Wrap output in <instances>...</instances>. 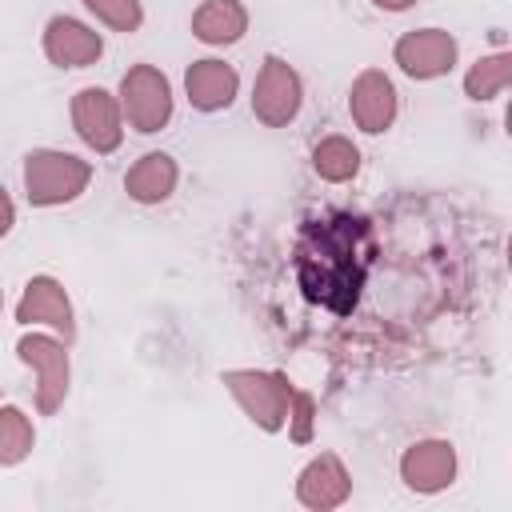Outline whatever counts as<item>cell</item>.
<instances>
[{"mask_svg": "<svg viewBox=\"0 0 512 512\" xmlns=\"http://www.w3.org/2000/svg\"><path fill=\"white\" fill-rule=\"evenodd\" d=\"M92 164L64 148H32L24 156V196L32 208H60L88 192Z\"/></svg>", "mask_w": 512, "mask_h": 512, "instance_id": "1", "label": "cell"}, {"mask_svg": "<svg viewBox=\"0 0 512 512\" xmlns=\"http://www.w3.org/2000/svg\"><path fill=\"white\" fill-rule=\"evenodd\" d=\"M228 396L244 408V416L260 432H280L288 424V404H292V380L284 372H260V368H228L220 376Z\"/></svg>", "mask_w": 512, "mask_h": 512, "instance_id": "2", "label": "cell"}, {"mask_svg": "<svg viewBox=\"0 0 512 512\" xmlns=\"http://www.w3.org/2000/svg\"><path fill=\"white\" fill-rule=\"evenodd\" d=\"M120 112H124V124L140 136H152L160 128H168L172 120V84L168 76L156 68V64H132L124 76H120Z\"/></svg>", "mask_w": 512, "mask_h": 512, "instance_id": "3", "label": "cell"}, {"mask_svg": "<svg viewBox=\"0 0 512 512\" xmlns=\"http://www.w3.org/2000/svg\"><path fill=\"white\" fill-rule=\"evenodd\" d=\"M16 356L36 372V412L52 416L60 412L68 384H72V364L64 352L60 336H44V332H28L16 340Z\"/></svg>", "mask_w": 512, "mask_h": 512, "instance_id": "4", "label": "cell"}, {"mask_svg": "<svg viewBox=\"0 0 512 512\" xmlns=\"http://www.w3.org/2000/svg\"><path fill=\"white\" fill-rule=\"evenodd\" d=\"M300 104H304L300 72L280 56H264L256 84H252V116L264 128H288L300 116Z\"/></svg>", "mask_w": 512, "mask_h": 512, "instance_id": "5", "label": "cell"}, {"mask_svg": "<svg viewBox=\"0 0 512 512\" xmlns=\"http://www.w3.org/2000/svg\"><path fill=\"white\" fill-rule=\"evenodd\" d=\"M68 112H72V132L96 156H108V152H116L124 144V112H120V100L108 88L88 84V88L72 92V108Z\"/></svg>", "mask_w": 512, "mask_h": 512, "instance_id": "6", "label": "cell"}, {"mask_svg": "<svg viewBox=\"0 0 512 512\" xmlns=\"http://www.w3.org/2000/svg\"><path fill=\"white\" fill-rule=\"evenodd\" d=\"M460 44L448 28H412L392 44V64L408 80H440L456 68Z\"/></svg>", "mask_w": 512, "mask_h": 512, "instance_id": "7", "label": "cell"}, {"mask_svg": "<svg viewBox=\"0 0 512 512\" xmlns=\"http://www.w3.org/2000/svg\"><path fill=\"white\" fill-rule=\"evenodd\" d=\"M456 472H460L456 448L448 440H440V436L416 440L400 456V480L416 496H440V492H448L456 484Z\"/></svg>", "mask_w": 512, "mask_h": 512, "instance_id": "8", "label": "cell"}, {"mask_svg": "<svg viewBox=\"0 0 512 512\" xmlns=\"http://www.w3.org/2000/svg\"><path fill=\"white\" fill-rule=\"evenodd\" d=\"M348 116L368 136L388 132L400 116V92H396L392 76L380 68H364L348 88Z\"/></svg>", "mask_w": 512, "mask_h": 512, "instance_id": "9", "label": "cell"}, {"mask_svg": "<svg viewBox=\"0 0 512 512\" xmlns=\"http://www.w3.org/2000/svg\"><path fill=\"white\" fill-rule=\"evenodd\" d=\"M16 324H44L64 344L76 340V312L56 276H32L16 300Z\"/></svg>", "mask_w": 512, "mask_h": 512, "instance_id": "10", "label": "cell"}, {"mask_svg": "<svg viewBox=\"0 0 512 512\" xmlns=\"http://www.w3.org/2000/svg\"><path fill=\"white\" fill-rule=\"evenodd\" d=\"M40 48L56 68H92L104 56V36L92 24L56 12L40 32Z\"/></svg>", "mask_w": 512, "mask_h": 512, "instance_id": "11", "label": "cell"}, {"mask_svg": "<svg viewBox=\"0 0 512 512\" xmlns=\"http://www.w3.org/2000/svg\"><path fill=\"white\" fill-rule=\"evenodd\" d=\"M348 496H352V472L344 468V460L336 452L312 456L296 476V500L312 512H332V508L348 504Z\"/></svg>", "mask_w": 512, "mask_h": 512, "instance_id": "12", "label": "cell"}, {"mask_svg": "<svg viewBox=\"0 0 512 512\" xmlns=\"http://www.w3.org/2000/svg\"><path fill=\"white\" fill-rule=\"evenodd\" d=\"M240 92V72L216 56H204V60H192L188 72H184V96L196 112L212 116V112H224L232 108Z\"/></svg>", "mask_w": 512, "mask_h": 512, "instance_id": "13", "label": "cell"}, {"mask_svg": "<svg viewBox=\"0 0 512 512\" xmlns=\"http://www.w3.org/2000/svg\"><path fill=\"white\" fill-rule=\"evenodd\" d=\"M180 168L168 152H144L128 172H124V192L136 204H164L176 192Z\"/></svg>", "mask_w": 512, "mask_h": 512, "instance_id": "14", "label": "cell"}, {"mask_svg": "<svg viewBox=\"0 0 512 512\" xmlns=\"http://www.w3.org/2000/svg\"><path fill=\"white\" fill-rule=\"evenodd\" d=\"M248 32V8L240 0H204L192 12V36L208 48H228L244 40Z\"/></svg>", "mask_w": 512, "mask_h": 512, "instance_id": "15", "label": "cell"}, {"mask_svg": "<svg viewBox=\"0 0 512 512\" xmlns=\"http://www.w3.org/2000/svg\"><path fill=\"white\" fill-rule=\"evenodd\" d=\"M312 172L328 184H348L360 172V148L340 132L320 136L316 148H312Z\"/></svg>", "mask_w": 512, "mask_h": 512, "instance_id": "16", "label": "cell"}, {"mask_svg": "<svg viewBox=\"0 0 512 512\" xmlns=\"http://www.w3.org/2000/svg\"><path fill=\"white\" fill-rule=\"evenodd\" d=\"M508 84H512V56L508 52H488L464 72V96L476 104L496 100Z\"/></svg>", "mask_w": 512, "mask_h": 512, "instance_id": "17", "label": "cell"}, {"mask_svg": "<svg viewBox=\"0 0 512 512\" xmlns=\"http://www.w3.org/2000/svg\"><path fill=\"white\" fill-rule=\"evenodd\" d=\"M36 448V428L28 420L24 408L16 404H4L0 408V468H16L32 456Z\"/></svg>", "mask_w": 512, "mask_h": 512, "instance_id": "18", "label": "cell"}, {"mask_svg": "<svg viewBox=\"0 0 512 512\" xmlns=\"http://www.w3.org/2000/svg\"><path fill=\"white\" fill-rule=\"evenodd\" d=\"M80 4L112 32H140V24H144L140 0H80Z\"/></svg>", "mask_w": 512, "mask_h": 512, "instance_id": "19", "label": "cell"}, {"mask_svg": "<svg viewBox=\"0 0 512 512\" xmlns=\"http://www.w3.org/2000/svg\"><path fill=\"white\" fill-rule=\"evenodd\" d=\"M312 420H316V396L292 388V404H288V436L296 444H308L312 440Z\"/></svg>", "mask_w": 512, "mask_h": 512, "instance_id": "20", "label": "cell"}, {"mask_svg": "<svg viewBox=\"0 0 512 512\" xmlns=\"http://www.w3.org/2000/svg\"><path fill=\"white\" fill-rule=\"evenodd\" d=\"M12 224H16V204H12V196H8V188L0 184V240L12 232Z\"/></svg>", "mask_w": 512, "mask_h": 512, "instance_id": "21", "label": "cell"}, {"mask_svg": "<svg viewBox=\"0 0 512 512\" xmlns=\"http://www.w3.org/2000/svg\"><path fill=\"white\" fill-rule=\"evenodd\" d=\"M380 12H408L412 4H420V0H372Z\"/></svg>", "mask_w": 512, "mask_h": 512, "instance_id": "22", "label": "cell"}, {"mask_svg": "<svg viewBox=\"0 0 512 512\" xmlns=\"http://www.w3.org/2000/svg\"><path fill=\"white\" fill-rule=\"evenodd\" d=\"M0 308H4V288H0Z\"/></svg>", "mask_w": 512, "mask_h": 512, "instance_id": "23", "label": "cell"}]
</instances>
